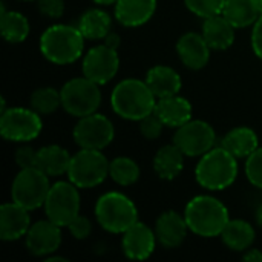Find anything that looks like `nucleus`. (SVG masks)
<instances>
[{
	"instance_id": "c03bdc74",
	"label": "nucleus",
	"mask_w": 262,
	"mask_h": 262,
	"mask_svg": "<svg viewBox=\"0 0 262 262\" xmlns=\"http://www.w3.org/2000/svg\"><path fill=\"white\" fill-rule=\"evenodd\" d=\"M256 3H258V6H259V11H261V14H262V0H256Z\"/></svg>"
},
{
	"instance_id": "c85d7f7f",
	"label": "nucleus",
	"mask_w": 262,
	"mask_h": 262,
	"mask_svg": "<svg viewBox=\"0 0 262 262\" xmlns=\"http://www.w3.org/2000/svg\"><path fill=\"white\" fill-rule=\"evenodd\" d=\"M0 29L2 35L9 43H20L29 34V21L28 18L15 11H6L2 5V15H0Z\"/></svg>"
},
{
	"instance_id": "2f4dec72",
	"label": "nucleus",
	"mask_w": 262,
	"mask_h": 262,
	"mask_svg": "<svg viewBox=\"0 0 262 262\" xmlns=\"http://www.w3.org/2000/svg\"><path fill=\"white\" fill-rule=\"evenodd\" d=\"M187 8L198 17L209 18L223 12L226 0H184Z\"/></svg>"
},
{
	"instance_id": "5701e85b",
	"label": "nucleus",
	"mask_w": 262,
	"mask_h": 262,
	"mask_svg": "<svg viewBox=\"0 0 262 262\" xmlns=\"http://www.w3.org/2000/svg\"><path fill=\"white\" fill-rule=\"evenodd\" d=\"M72 157L66 149L51 144L37 150L35 167L40 169L48 177H58L61 173H68Z\"/></svg>"
},
{
	"instance_id": "1a4fd4ad",
	"label": "nucleus",
	"mask_w": 262,
	"mask_h": 262,
	"mask_svg": "<svg viewBox=\"0 0 262 262\" xmlns=\"http://www.w3.org/2000/svg\"><path fill=\"white\" fill-rule=\"evenodd\" d=\"M48 178L49 177L37 167L20 169L11 187L12 201L28 210L45 206L46 196L51 189Z\"/></svg>"
},
{
	"instance_id": "37998d69",
	"label": "nucleus",
	"mask_w": 262,
	"mask_h": 262,
	"mask_svg": "<svg viewBox=\"0 0 262 262\" xmlns=\"http://www.w3.org/2000/svg\"><path fill=\"white\" fill-rule=\"evenodd\" d=\"M46 262H66V259L64 258H52V256H49L46 259Z\"/></svg>"
},
{
	"instance_id": "9d476101",
	"label": "nucleus",
	"mask_w": 262,
	"mask_h": 262,
	"mask_svg": "<svg viewBox=\"0 0 262 262\" xmlns=\"http://www.w3.org/2000/svg\"><path fill=\"white\" fill-rule=\"evenodd\" d=\"M41 132L40 115L31 107H12L2 112L0 117V134L9 141H31Z\"/></svg>"
},
{
	"instance_id": "58836bf2",
	"label": "nucleus",
	"mask_w": 262,
	"mask_h": 262,
	"mask_svg": "<svg viewBox=\"0 0 262 262\" xmlns=\"http://www.w3.org/2000/svg\"><path fill=\"white\" fill-rule=\"evenodd\" d=\"M104 43H106L107 46L114 48V49H118V46H120V37H118V34L109 32V34L104 37Z\"/></svg>"
},
{
	"instance_id": "aec40b11",
	"label": "nucleus",
	"mask_w": 262,
	"mask_h": 262,
	"mask_svg": "<svg viewBox=\"0 0 262 262\" xmlns=\"http://www.w3.org/2000/svg\"><path fill=\"white\" fill-rule=\"evenodd\" d=\"M157 0H118L115 3V17L124 26H141L154 15Z\"/></svg>"
},
{
	"instance_id": "72a5a7b5",
	"label": "nucleus",
	"mask_w": 262,
	"mask_h": 262,
	"mask_svg": "<svg viewBox=\"0 0 262 262\" xmlns=\"http://www.w3.org/2000/svg\"><path fill=\"white\" fill-rule=\"evenodd\" d=\"M163 126H164V123L160 120V117L155 112H152V114H149V115H146L144 118L140 120L141 135L144 138H147V140H157L161 135Z\"/></svg>"
},
{
	"instance_id": "cd10ccee",
	"label": "nucleus",
	"mask_w": 262,
	"mask_h": 262,
	"mask_svg": "<svg viewBox=\"0 0 262 262\" xmlns=\"http://www.w3.org/2000/svg\"><path fill=\"white\" fill-rule=\"evenodd\" d=\"M221 238L229 249L243 252V250H247L253 244L255 230L249 223L243 220H233L227 223V226L224 227L221 233Z\"/></svg>"
},
{
	"instance_id": "4c0bfd02",
	"label": "nucleus",
	"mask_w": 262,
	"mask_h": 262,
	"mask_svg": "<svg viewBox=\"0 0 262 262\" xmlns=\"http://www.w3.org/2000/svg\"><path fill=\"white\" fill-rule=\"evenodd\" d=\"M252 46L255 54L262 60V14L255 23L253 32H252Z\"/></svg>"
},
{
	"instance_id": "79ce46f5",
	"label": "nucleus",
	"mask_w": 262,
	"mask_h": 262,
	"mask_svg": "<svg viewBox=\"0 0 262 262\" xmlns=\"http://www.w3.org/2000/svg\"><path fill=\"white\" fill-rule=\"evenodd\" d=\"M98 5H111V3H117L118 0H92Z\"/></svg>"
},
{
	"instance_id": "ddd939ff",
	"label": "nucleus",
	"mask_w": 262,
	"mask_h": 262,
	"mask_svg": "<svg viewBox=\"0 0 262 262\" xmlns=\"http://www.w3.org/2000/svg\"><path fill=\"white\" fill-rule=\"evenodd\" d=\"M120 58L117 49L104 45L94 46L88 51L83 60V74L97 84H104L111 81L118 72Z\"/></svg>"
},
{
	"instance_id": "f8f14e48",
	"label": "nucleus",
	"mask_w": 262,
	"mask_h": 262,
	"mask_svg": "<svg viewBox=\"0 0 262 262\" xmlns=\"http://www.w3.org/2000/svg\"><path fill=\"white\" fill-rule=\"evenodd\" d=\"M215 140L216 135L213 127L201 120H190L180 126L173 137V143L187 157H203L213 147Z\"/></svg>"
},
{
	"instance_id": "412c9836",
	"label": "nucleus",
	"mask_w": 262,
	"mask_h": 262,
	"mask_svg": "<svg viewBox=\"0 0 262 262\" xmlns=\"http://www.w3.org/2000/svg\"><path fill=\"white\" fill-rule=\"evenodd\" d=\"M203 37L210 49H227L235 41V26L223 15H213L206 18L203 25Z\"/></svg>"
},
{
	"instance_id": "c9c22d12",
	"label": "nucleus",
	"mask_w": 262,
	"mask_h": 262,
	"mask_svg": "<svg viewBox=\"0 0 262 262\" xmlns=\"http://www.w3.org/2000/svg\"><path fill=\"white\" fill-rule=\"evenodd\" d=\"M71 235L77 239H86L91 232H92V226H91V221L86 218V216H81L78 215L69 226H68Z\"/></svg>"
},
{
	"instance_id": "f3484780",
	"label": "nucleus",
	"mask_w": 262,
	"mask_h": 262,
	"mask_svg": "<svg viewBox=\"0 0 262 262\" xmlns=\"http://www.w3.org/2000/svg\"><path fill=\"white\" fill-rule=\"evenodd\" d=\"M177 52L180 60L189 69H203L210 58V46L204 40L203 34L187 32L177 43Z\"/></svg>"
},
{
	"instance_id": "a211bd4d",
	"label": "nucleus",
	"mask_w": 262,
	"mask_h": 262,
	"mask_svg": "<svg viewBox=\"0 0 262 262\" xmlns=\"http://www.w3.org/2000/svg\"><path fill=\"white\" fill-rule=\"evenodd\" d=\"M187 221L177 212H166L157 220L155 235L157 239L169 249L178 247L183 244L187 235Z\"/></svg>"
},
{
	"instance_id": "7ed1b4c3",
	"label": "nucleus",
	"mask_w": 262,
	"mask_h": 262,
	"mask_svg": "<svg viewBox=\"0 0 262 262\" xmlns=\"http://www.w3.org/2000/svg\"><path fill=\"white\" fill-rule=\"evenodd\" d=\"M83 46L84 35L69 25H54L40 37L41 54L55 64L74 63L83 54Z\"/></svg>"
},
{
	"instance_id": "f704fd0d",
	"label": "nucleus",
	"mask_w": 262,
	"mask_h": 262,
	"mask_svg": "<svg viewBox=\"0 0 262 262\" xmlns=\"http://www.w3.org/2000/svg\"><path fill=\"white\" fill-rule=\"evenodd\" d=\"M37 6H38V11L49 18L61 17L64 11L63 0H37Z\"/></svg>"
},
{
	"instance_id": "bb28decb",
	"label": "nucleus",
	"mask_w": 262,
	"mask_h": 262,
	"mask_svg": "<svg viewBox=\"0 0 262 262\" xmlns=\"http://www.w3.org/2000/svg\"><path fill=\"white\" fill-rule=\"evenodd\" d=\"M111 17L103 9H89L86 11L78 21V29L89 40H100L104 38L111 32Z\"/></svg>"
},
{
	"instance_id": "c756f323",
	"label": "nucleus",
	"mask_w": 262,
	"mask_h": 262,
	"mask_svg": "<svg viewBox=\"0 0 262 262\" xmlns=\"http://www.w3.org/2000/svg\"><path fill=\"white\" fill-rule=\"evenodd\" d=\"M109 175L117 184L130 186L137 183V180L140 178V167L134 160L127 157H118L111 163Z\"/></svg>"
},
{
	"instance_id": "e433bc0d",
	"label": "nucleus",
	"mask_w": 262,
	"mask_h": 262,
	"mask_svg": "<svg viewBox=\"0 0 262 262\" xmlns=\"http://www.w3.org/2000/svg\"><path fill=\"white\" fill-rule=\"evenodd\" d=\"M35 158H37V150H34L29 146L20 147L15 154V163L20 169L35 167Z\"/></svg>"
},
{
	"instance_id": "4be33fe9",
	"label": "nucleus",
	"mask_w": 262,
	"mask_h": 262,
	"mask_svg": "<svg viewBox=\"0 0 262 262\" xmlns=\"http://www.w3.org/2000/svg\"><path fill=\"white\" fill-rule=\"evenodd\" d=\"M146 83L157 98L177 95L181 89V77L169 66H154L146 75Z\"/></svg>"
},
{
	"instance_id": "0eeeda50",
	"label": "nucleus",
	"mask_w": 262,
	"mask_h": 262,
	"mask_svg": "<svg viewBox=\"0 0 262 262\" xmlns=\"http://www.w3.org/2000/svg\"><path fill=\"white\" fill-rule=\"evenodd\" d=\"M98 86L100 84L88 77L69 80L60 91L63 109L78 118L97 112L101 103V92Z\"/></svg>"
},
{
	"instance_id": "39448f33",
	"label": "nucleus",
	"mask_w": 262,
	"mask_h": 262,
	"mask_svg": "<svg viewBox=\"0 0 262 262\" xmlns=\"http://www.w3.org/2000/svg\"><path fill=\"white\" fill-rule=\"evenodd\" d=\"M98 224L111 233H124L138 221L135 204L123 193H104L95 206Z\"/></svg>"
},
{
	"instance_id": "dca6fc26",
	"label": "nucleus",
	"mask_w": 262,
	"mask_h": 262,
	"mask_svg": "<svg viewBox=\"0 0 262 262\" xmlns=\"http://www.w3.org/2000/svg\"><path fill=\"white\" fill-rule=\"evenodd\" d=\"M28 212L14 201L0 207V238L3 241H17L28 233L31 227Z\"/></svg>"
},
{
	"instance_id": "6e6552de",
	"label": "nucleus",
	"mask_w": 262,
	"mask_h": 262,
	"mask_svg": "<svg viewBox=\"0 0 262 262\" xmlns=\"http://www.w3.org/2000/svg\"><path fill=\"white\" fill-rule=\"evenodd\" d=\"M45 213L49 221L68 227L80 215V195L74 183H55L45 201Z\"/></svg>"
},
{
	"instance_id": "6ab92c4d",
	"label": "nucleus",
	"mask_w": 262,
	"mask_h": 262,
	"mask_svg": "<svg viewBox=\"0 0 262 262\" xmlns=\"http://www.w3.org/2000/svg\"><path fill=\"white\" fill-rule=\"evenodd\" d=\"M164 126L169 127H180L190 121L192 118V106L190 103L178 95H170L164 98H158L154 111Z\"/></svg>"
},
{
	"instance_id": "423d86ee",
	"label": "nucleus",
	"mask_w": 262,
	"mask_h": 262,
	"mask_svg": "<svg viewBox=\"0 0 262 262\" xmlns=\"http://www.w3.org/2000/svg\"><path fill=\"white\" fill-rule=\"evenodd\" d=\"M111 163L100 150L94 149H81L77 152L69 164L68 177L69 181L77 187L91 189L101 184L109 175Z\"/></svg>"
},
{
	"instance_id": "473e14b6",
	"label": "nucleus",
	"mask_w": 262,
	"mask_h": 262,
	"mask_svg": "<svg viewBox=\"0 0 262 262\" xmlns=\"http://www.w3.org/2000/svg\"><path fill=\"white\" fill-rule=\"evenodd\" d=\"M246 173L253 186L262 189V147H258L250 157H247Z\"/></svg>"
},
{
	"instance_id": "a878e982",
	"label": "nucleus",
	"mask_w": 262,
	"mask_h": 262,
	"mask_svg": "<svg viewBox=\"0 0 262 262\" xmlns=\"http://www.w3.org/2000/svg\"><path fill=\"white\" fill-rule=\"evenodd\" d=\"M221 14L235 28H246L256 23L261 11L256 0H226Z\"/></svg>"
},
{
	"instance_id": "7c9ffc66",
	"label": "nucleus",
	"mask_w": 262,
	"mask_h": 262,
	"mask_svg": "<svg viewBox=\"0 0 262 262\" xmlns=\"http://www.w3.org/2000/svg\"><path fill=\"white\" fill-rule=\"evenodd\" d=\"M61 104V94L54 88H40L31 95V107L41 115L54 114Z\"/></svg>"
},
{
	"instance_id": "20e7f679",
	"label": "nucleus",
	"mask_w": 262,
	"mask_h": 262,
	"mask_svg": "<svg viewBox=\"0 0 262 262\" xmlns=\"http://www.w3.org/2000/svg\"><path fill=\"white\" fill-rule=\"evenodd\" d=\"M236 175V157H233L223 146L210 149L207 154H204L195 170V177L200 186L209 190L227 189L230 184H233Z\"/></svg>"
},
{
	"instance_id": "ea45409f",
	"label": "nucleus",
	"mask_w": 262,
	"mask_h": 262,
	"mask_svg": "<svg viewBox=\"0 0 262 262\" xmlns=\"http://www.w3.org/2000/svg\"><path fill=\"white\" fill-rule=\"evenodd\" d=\"M244 261L249 262H262V253L259 250H250L244 255Z\"/></svg>"
},
{
	"instance_id": "a19ab883",
	"label": "nucleus",
	"mask_w": 262,
	"mask_h": 262,
	"mask_svg": "<svg viewBox=\"0 0 262 262\" xmlns=\"http://www.w3.org/2000/svg\"><path fill=\"white\" fill-rule=\"evenodd\" d=\"M256 223H258L259 227H262V204L259 206L258 212H256Z\"/></svg>"
},
{
	"instance_id": "4468645a",
	"label": "nucleus",
	"mask_w": 262,
	"mask_h": 262,
	"mask_svg": "<svg viewBox=\"0 0 262 262\" xmlns=\"http://www.w3.org/2000/svg\"><path fill=\"white\" fill-rule=\"evenodd\" d=\"M60 226L49 220L32 224L26 233V247L35 256H46L54 253L60 247Z\"/></svg>"
},
{
	"instance_id": "2eb2a0df",
	"label": "nucleus",
	"mask_w": 262,
	"mask_h": 262,
	"mask_svg": "<svg viewBox=\"0 0 262 262\" xmlns=\"http://www.w3.org/2000/svg\"><path fill=\"white\" fill-rule=\"evenodd\" d=\"M157 235L143 223H135L124 232L123 252L129 259L143 261L147 259L155 250Z\"/></svg>"
},
{
	"instance_id": "b1692460",
	"label": "nucleus",
	"mask_w": 262,
	"mask_h": 262,
	"mask_svg": "<svg viewBox=\"0 0 262 262\" xmlns=\"http://www.w3.org/2000/svg\"><path fill=\"white\" fill-rule=\"evenodd\" d=\"M184 167V154L173 143L163 146L154 158V170L163 180H175Z\"/></svg>"
},
{
	"instance_id": "f03ea898",
	"label": "nucleus",
	"mask_w": 262,
	"mask_h": 262,
	"mask_svg": "<svg viewBox=\"0 0 262 262\" xmlns=\"http://www.w3.org/2000/svg\"><path fill=\"white\" fill-rule=\"evenodd\" d=\"M184 218L187 221L189 230L204 238L221 235L224 227L230 221L226 206L216 198L206 195L196 196L189 201V204L186 206Z\"/></svg>"
},
{
	"instance_id": "f257e3e1",
	"label": "nucleus",
	"mask_w": 262,
	"mask_h": 262,
	"mask_svg": "<svg viewBox=\"0 0 262 262\" xmlns=\"http://www.w3.org/2000/svg\"><path fill=\"white\" fill-rule=\"evenodd\" d=\"M157 97L146 81L127 78L115 86L111 95V104L117 115L126 120H141L155 111Z\"/></svg>"
},
{
	"instance_id": "393cba45",
	"label": "nucleus",
	"mask_w": 262,
	"mask_h": 262,
	"mask_svg": "<svg viewBox=\"0 0 262 262\" xmlns=\"http://www.w3.org/2000/svg\"><path fill=\"white\" fill-rule=\"evenodd\" d=\"M221 146L233 157L246 158L258 149V135L250 127H236L223 138Z\"/></svg>"
},
{
	"instance_id": "9b49d317",
	"label": "nucleus",
	"mask_w": 262,
	"mask_h": 262,
	"mask_svg": "<svg viewBox=\"0 0 262 262\" xmlns=\"http://www.w3.org/2000/svg\"><path fill=\"white\" fill-rule=\"evenodd\" d=\"M114 134L111 120L97 112L81 117L74 127V140L81 149L101 150L112 143Z\"/></svg>"
}]
</instances>
